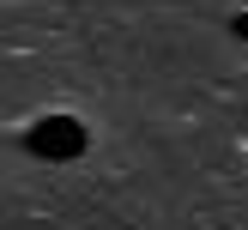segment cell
Listing matches in <instances>:
<instances>
[{"mask_svg": "<svg viewBox=\"0 0 248 230\" xmlns=\"http://www.w3.org/2000/svg\"><path fill=\"white\" fill-rule=\"evenodd\" d=\"M31 152L36 157H55V164H61V157H79L85 152V127L73 115H48V121L31 127Z\"/></svg>", "mask_w": 248, "mask_h": 230, "instance_id": "cell-1", "label": "cell"}, {"mask_svg": "<svg viewBox=\"0 0 248 230\" xmlns=\"http://www.w3.org/2000/svg\"><path fill=\"white\" fill-rule=\"evenodd\" d=\"M230 31H236L242 43H248V12H242V18H230Z\"/></svg>", "mask_w": 248, "mask_h": 230, "instance_id": "cell-2", "label": "cell"}]
</instances>
